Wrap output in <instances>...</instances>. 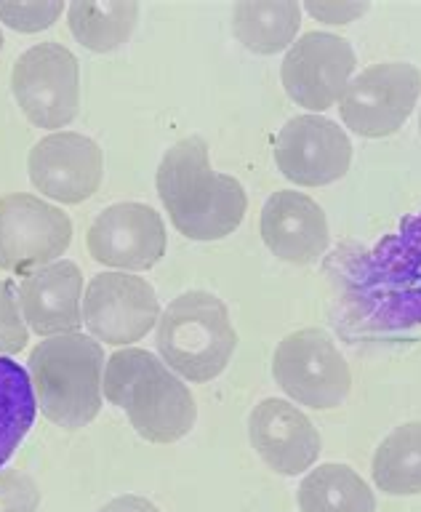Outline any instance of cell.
Here are the masks:
<instances>
[{"label":"cell","mask_w":421,"mask_h":512,"mask_svg":"<svg viewBox=\"0 0 421 512\" xmlns=\"http://www.w3.org/2000/svg\"><path fill=\"white\" fill-rule=\"evenodd\" d=\"M342 318L363 334H406L421 326V211L371 248H336L328 262Z\"/></svg>","instance_id":"obj_1"},{"label":"cell","mask_w":421,"mask_h":512,"mask_svg":"<svg viewBox=\"0 0 421 512\" xmlns=\"http://www.w3.org/2000/svg\"><path fill=\"white\" fill-rule=\"evenodd\" d=\"M160 203L184 238L222 240L243 224L248 195L230 174H219L208 160L203 136H187L163 152L158 166Z\"/></svg>","instance_id":"obj_2"},{"label":"cell","mask_w":421,"mask_h":512,"mask_svg":"<svg viewBox=\"0 0 421 512\" xmlns=\"http://www.w3.org/2000/svg\"><path fill=\"white\" fill-rule=\"evenodd\" d=\"M104 398L126 411L128 422L150 443H176L198 422L190 387L155 352L123 347L104 363Z\"/></svg>","instance_id":"obj_3"},{"label":"cell","mask_w":421,"mask_h":512,"mask_svg":"<svg viewBox=\"0 0 421 512\" xmlns=\"http://www.w3.org/2000/svg\"><path fill=\"white\" fill-rule=\"evenodd\" d=\"M40 414L64 430H80L102 411L104 350L94 336H48L27 360Z\"/></svg>","instance_id":"obj_4"},{"label":"cell","mask_w":421,"mask_h":512,"mask_svg":"<svg viewBox=\"0 0 421 512\" xmlns=\"http://www.w3.org/2000/svg\"><path fill=\"white\" fill-rule=\"evenodd\" d=\"M158 352L174 374L190 382H211L230 366L238 334L230 310L216 294H179L158 320Z\"/></svg>","instance_id":"obj_5"},{"label":"cell","mask_w":421,"mask_h":512,"mask_svg":"<svg viewBox=\"0 0 421 512\" xmlns=\"http://www.w3.org/2000/svg\"><path fill=\"white\" fill-rule=\"evenodd\" d=\"M272 376L299 406L328 411L350 395L352 374L336 342L323 328H302L275 347Z\"/></svg>","instance_id":"obj_6"},{"label":"cell","mask_w":421,"mask_h":512,"mask_svg":"<svg viewBox=\"0 0 421 512\" xmlns=\"http://www.w3.org/2000/svg\"><path fill=\"white\" fill-rule=\"evenodd\" d=\"M11 94L35 126H70L80 110L78 59L54 40L27 48L11 70Z\"/></svg>","instance_id":"obj_7"},{"label":"cell","mask_w":421,"mask_h":512,"mask_svg":"<svg viewBox=\"0 0 421 512\" xmlns=\"http://www.w3.org/2000/svg\"><path fill=\"white\" fill-rule=\"evenodd\" d=\"M421 72L411 62L371 64L350 80L339 99L344 126L358 136L384 139L398 134L416 110Z\"/></svg>","instance_id":"obj_8"},{"label":"cell","mask_w":421,"mask_h":512,"mask_svg":"<svg viewBox=\"0 0 421 512\" xmlns=\"http://www.w3.org/2000/svg\"><path fill=\"white\" fill-rule=\"evenodd\" d=\"M72 243V222L38 195L0 198V270L27 275L59 262Z\"/></svg>","instance_id":"obj_9"},{"label":"cell","mask_w":421,"mask_h":512,"mask_svg":"<svg viewBox=\"0 0 421 512\" xmlns=\"http://www.w3.org/2000/svg\"><path fill=\"white\" fill-rule=\"evenodd\" d=\"M160 299L147 278L131 272H99L83 294V323L94 339L112 347L139 342L158 326Z\"/></svg>","instance_id":"obj_10"},{"label":"cell","mask_w":421,"mask_h":512,"mask_svg":"<svg viewBox=\"0 0 421 512\" xmlns=\"http://www.w3.org/2000/svg\"><path fill=\"white\" fill-rule=\"evenodd\" d=\"M355 67L358 56L350 40L315 30L296 38L288 48L280 64V80L291 102L320 115L342 99Z\"/></svg>","instance_id":"obj_11"},{"label":"cell","mask_w":421,"mask_h":512,"mask_svg":"<svg viewBox=\"0 0 421 512\" xmlns=\"http://www.w3.org/2000/svg\"><path fill=\"white\" fill-rule=\"evenodd\" d=\"M275 163L288 182L299 187H326L347 176L352 142L344 128L323 115H296L275 139Z\"/></svg>","instance_id":"obj_12"},{"label":"cell","mask_w":421,"mask_h":512,"mask_svg":"<svg viewBox=\"0 0 421 512\" xmlns=\"http://www.w3.org/2000/svg\"><path fill=\"white\" fill-rule=\"evenodd\" d=\"M88 254L104 267L123 272L150 270L166 256L168 235L163 216L147 203H115L88 227Z\"/></svg>","instance_id":"obj_13"},{"label":"cell","mask_w":421,"mask_h":512,"mask_svg":"<svg viewBox=\"0 0 421 512\" xmlns=\"http://www.w3.org/2000/svg\"><path fill=\"white\" fill-rule=\"evenodd\" d=\"M27 171L40 195L75 206L99 190L104 176V152L91 136L54 131L32 147Z\"/></svg>","instance_id":"obj_14"},{"label":"cell","mask_w":421,"mask_h":512,"mask_svg":"<svg viewBox=\"0 0 421 512\" xmlns=\"http://www.w3.org/2000/svg\"><path fill=\"white\" fill-rule=\"evenodd\" d=\"M248 440L262 462L283 478L312 470L323 451L318 427L291 400L264 398L248 416Z\"/></svg>","instance_id":"obj_15"},{"label":"cell","mask_w":421,"mask_h":512,"mask_svg":"<svg viewBox=\"0 0 421 512\" xmlns=\"http://www.w3.org/2000/svg\"><path fill=\"white\" fill-rule=\"evenodd\" d=\"M262 240L272 256L288 264H318L331 243L326 211L296 190L272 192L262 208Z\"/></svg>","instance_id":"obj_16"},{"label":"cell","mask_w":421,"mask_h":512,"mask_svg":"<svg viewBox=\"0 0 421 512\" xmlns=\"http://www.w3.org/2000/svg\"><path fill=\"white\" fill-rule=\"evenodd\" d=\"M24 323L40 336L78 331L83 323V275L70 259L27 272L19 283Z\"/></svg>","instance_id":"obj_17"},{"label":"cell","mask_w":421,"mask_h":512,"mask_svg":"<svg viewBox=\"0 0 421 512\" xmlns=\"http://www.w3.org/2000/svg\"><path fill=\"white\" fill-rule=\"evenodd\" d=\"M302 27L299 0H240L232 11L235 38L254 54L272 56L296 43Z\"/></svg>","instance_id":"obj_18"},{"label":"cell","mask_w":421,"mask_h":512,"mask_svg":"<svg viewBox=\"0 0 421 512\" xmlns=\"http://www.w3.org/2000/svg\"><path fill=\"white\" fill-rule=\"evenodd\" d=\"M139 22L136 0H75L67 8V24L80 46L110 54L131 38Z\"/></svg>","instance_id":"obj_19"},{"label":"cell","mask_w":421,"mask_h":512,"mask_svg":"<svg viewBox=\"0 0 421 512\" xmlns=\"http://www.w3.org/2000/svg\"><path fill=\"white\" fill-rule=\"evenodd\" d=\"M302 512H376V494L350 464H320L299 486Z\"/></svg>","instance_id":"obj_20"},{"label":"cell","mask_w":421,"mask_h":512,"mask_svg":"<svg viewBox=\"0 0 421 512\" xmlns=\"http://www.w3.org/2000/svg\"><path fill=\"white\" fill-rule=\"evenodd\" d=\"M379 491L390 496L421 494V422L400 424L379 443L371 462Z\"/></svg>","instance_id":"obj_21"},{"label":"cell","mask_w":421,"mask_h":512,"mask_svg":"<svg viewBox=\"0 0 421 512\" xmlns=\"http://www.w3.org/2000/svg\"><path fill=\"white\" fill-rule=\"evenodd\" d=\"M38 414L30 371L0 355V470L14 456Z\"/></svg>","instance_id":"obj_22"},{"label":"cell","mask_w":421,"mask_h":512,"mask_svg":"<svg viewBox=\"0 0 421 512\" xmlns=\"http://www.w3.org/2000/svg\"><path fill=\"white\" fill-rule=\"evenodd\" d=\"M62 0H30V3H6L0 0V22L16 32H40L62 16Z\"/></svg>","instance_id":"obj_23"},{"label":"cell","mask_w":421,"mask_h":512,"mask_svg":"<svg viewBox=\"0 0 421 512\" xmlns=\"http://www.w3.org/2000/svg\"><path fill=\"white\" fill-rule=\"evenodd\" d=\"M27 342H30V328L24 323L14 286L8 280H0V355L11 358L24 350Z\"/></svg>","instance_id":"obj_24"},{"label":"cell","mask_w":421,"mask_h":512,"mask_svg":"<svg viewBox=\"0 0 421 512\" xmlns=\"http://www.w3.org/2000/svg\"><path fill=\"white\" fill-rule=\"evenodd\" d=\"M40 488L22 470H0V512H38Z\"/></svg>","instance_id":"obj_25"},{"label":"cell","mask_w":421,"mask_h":512,"mask_svg":"<svg viewBox=\"0 0 421 512\" xmlns=\"http://www.w3.org/2000/svg\"><path fill=\"white\" fill-rule=\"evenodd\" d=\"M368 0H307L304 11L323 24H350L368 14Z\"/></svg>","instance_id":"obj_26"},{"label":"cell","mask_w":421,"mask_h":512,"mask_svg":"<svg viewBox=\"0 0 421 512\" xmlns=\"http://www.w3.org/2000/svg\"><path fill=\"white\" fill-rule=\"evenodd\" d=\"M99 512H160L158 504H152L150 499L136 494L126 496H115L112 502H107Z\"/></svg>","instance_id":"obj_27"},{"label":"cell","mask_w":421,"mask_h":512,"mask_svg":"<svg viewBox=\"0 0 421 512\" xmlns=\"http://www.w3.org/2000/svg\"><path fill=\"white\" fill-rule=\"evenodd\" d=\"M0 51H3V32H0Z\"/></svg>","instance_id":"obj_28"},{"label":"cell","mask_w":421,"mask_h":512,"mask_svg":"<svg viewBox=\"0 0 421 512\" xmlns=\"http://www.w3.org/2000/svg\"><path fill=\"white\" fill-rule=\"evenodd\" d=\"M419 134H421V112H419Z\"/></svg>","instance_id":"obj_29"}]
</instances>
